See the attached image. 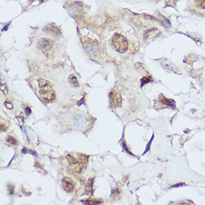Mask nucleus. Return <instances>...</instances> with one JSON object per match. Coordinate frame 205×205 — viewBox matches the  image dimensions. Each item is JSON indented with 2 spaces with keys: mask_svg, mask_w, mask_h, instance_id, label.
<instances>
[{
  "mask_svg": "<svg viewBox=\"0 0 205 205\" xmlns=\"http://www.w3.org/2000/svg\"><path fill=\"white\" fill-rule=\"evenodd\" d=\"M70 82L72 85H73L74 87H78L79 84H78V79L76 78V77L74 76V75H71L70 78Z\"/></svg>",
  "mask_w": 205,
  "mask_h": 205,
  "instance_id": "11",
  "label": "nucleus"
},
{
  "mask_svg": "<svg viewBox=\"0 0 205 205\" xmlns=\"http://www.w3.org/2000/svg\"><path fill=\"white\" fill-rule=\"evenodd\" d=\"M40 95L46 102H52L55 99V93L52 87L51 83L44 79H39Z\"/></svg>",
  "mask_w": 205,
  "mask_h": 205,
  "instance_id": "1",
  "label": "nucleus"
},
{
  "mask_svg": "<svg viewBox=\"0 0 205 205\" xmlns=\"http://www.w3.org/2000/svg\"><path fill=\"white\" fill-rule=\"evenodd\" d=\"M197 5L202 9H205V0H196Z\"/></svg>",
  "mask_w": 205,
  "mask_h": 205,
  "instance_id": "13",
  "label": "nucleus"
},
{
  "mask_svg": "<svg viewBox=\"0 0 205 205\" xmlns=\"http://www.w3.org/2000/svg\"><path fill=\"white\" fill-rule=\"evenodd\" d=\"M112 46L119 52H125L128 49V43L124 36L119 34H115L112 38Z\"/></svg>",
  "mask_w": 205,
  "mask_h": 205,
  "instance_id": "3",
  "label": "nucleus"
},
{
  "mask_svg": "<svg viewBox=\"0 0 205 205\" xmlns=\"http://www.w3.org/2000/svg\"><path fill=\"white\" fill-rule=\"evenodd\" d=\"M153 137H154V136H153V137H152V138H151V140H150V141H149V143H148V146H147V148H146V151H145V152H144V153H143V154H146V152H147V151H148V150H149V148H150V145H151V142H152V140H153Z\"/></svg>",
  "mask_w": 205,
  "mask_h": 205,
  "instance_id": "17",
  "label": "nucleus"
},
{
  "mask_svg": "<svg viewBox=\"0 0 205 205\" xmlns=\"http://www.w3.org/2000/svg\"><path fill=\"white\" fill-rule=\"evenodd\" d=\"M7 129V126L4 123H1V131H5Z\"/></svg>",
  "mask_w": 205,
  "mask_h": 205,
  "instance_id": "18",
  "label": "nucleus"
},
{
  "mask_svg": "<svg viewBox=\"0 0 205 205\" xmlns=\"http://www.w3.org/2000/svg\"><path fill=\"white\" fill-rule=\"evenodd\" d=\"M1 89H2V92H3L4 94H5L6 95L7 94V86H6V84H5V83H3L2 81V84H1Z\"/></svg>",
  "mask_w": 205,
  "mask_h": 205,
  "instance_id": "14",
  "label": "nucleus"
},
{
  "mask_svg": "<svg viewBox=\"0 0 205 205\" xmlns=\"http://www.w3.org/2000/svg\"><path fill=\"white\" fill-rule=\"evenodd\" d=\"M6 141L11 145H17V141L16 139L12 136H8L6 138Z\"/></svg>",
  "mask_w": 205,
  "mask_h": 205,
  "instance_id": "12",
  "label": "nucleus"
},
{
  "mask_svg": "<svg viewBox=\"0 0 205 205\" xmlns=\"http://www.w3.org/2000/svg\"><path fill=\"white\" fill-rule=\"evenodd\" d=\"M39 48L43 52H46L49 50H50L52 47V42L48 39H42L39 41Z\"/></svg>",
  "mask_w": 205,
  "mask_h": 205,
  "instance_id": "5",
  "label": "nucleus"
},
{
  "mask_svg": "<svg viewBox=\"0 0 205 205\" xmlns=\"http://www.w3.org/2000/svg\"><path fill=\"white\" fill-rule=\"evenodd\" d=\"M5 106L8 107V108H10V109H11V108H13V105H11V104H10L9 102H5Z\"/></svg>",
  "mask_w": 205,
  "mask_h": 205,
  "instance_id": "20",
  "label": "nucleus"
},
{
  "mask_svg": "<svg viewBox=\"0 0 205 205\" xmlns=\"http://www.w3.org/2000/svg\"><path fill=\"white\" fill-rule=\"evenodd\" d=\"M113 196H115V197H119V196H120V191H119L118 189H114L113 192Z\"/></svg>",
  "mask_w": 205,
  "mask_h": 205,
  "instance_id": "16",
  "label": "nucleus"
},
{
  "mask_svg": "<svg viewBox=\"0 0 205 205\" xmlns=\"http://www.w3.org/2000/svg\"><path fill=\"white\" fill-rule=\"evenodd\" d=\"M110 99L111 105L114 108L119 107L122 104L121 95L116 90H112L110 93Z\"/></svg>",
  "mask_w": 205,
  "mask_h": 205,
  "instance_id": "4",
  "label": "nucleus"
},
{
  "mask_svg": "<svg viewBox=\"0 0 205 205\" xmlns=\"http://www.w3.org/2000/svg\"><path fill=\"white\" fill-rule=\"evenodd\" d=\"M185 185V183H178V184H176V185H174V186H172V187H178V186H184Z\"/></svg>",
  "mask_w": 205,
  "mask_h": 205,
  "instance_id": "21",
  "label": "nucleus"
},
{
  "mask_svg": "<svg viewBox=\"0 0 205 205\" xmlns=\"http://www.w3.org/2000/svg\"><path fill=\"white\" fill-rule=\"evenodd\" d=\"M26 113L27 115L30 114V113H32V110H31L30 108H29V107H26Z\"/></svg>",
  "mask_w": 205,
  "mask_h": 205,
  "instance_id": "19",
  "label": "nucleus"
},
{
  "mask_svg": "<svg viewBox=\"0 0 205 205\" xmlns=\"http://www.w3.org/2000/svg\"><path fill=\"white\" fill-rule=\"evenodd\" d=\"M92 184H93V178H90L89 181H87V183L86 188H85V192L87 195L92 194Z\"/></svg>",
  "mask_w": 205,
  "mask_h": 205,
  "instance_id": "8",
  "label": "nucleus"
},
{
  "mask_svg": "<svg viewBox=\"0 0 205 205\" xmlns=\"http://www.w3.org/2000/svg\"><path fill=\"white\" fill-rule=\"evenodd\" d=\"M151 81H152V78H151V77L149 76V75L143 77L141 79V86H143L144 84H148V83L151 82Z\"/></svg>",
  "mask_w": 205,
  "mask_h": 205,
  "instance_id": "10",
  "label": "nucleus"
},
{
  "mask_svg": "<svg viewBox=\"0 0 205 205\" xmlns=\"http://www.w3.org/2000/svg\"><path fill=\"white\" fill-rule=\"evenodd\" d=\"M8 192H9L11 195H12L14 193V186H12V185H11V184L8 185Z\"/></svg>",
  "mask_w": 205,
  "mask_h": 205,
  "instance_id": "15",
  "label": "nucleus"
},
{
  "mask_svg": "<svg viewBox=\"0 0 205 205\" xmlns=\"http://www.w3.org/2000/svg\"><path fill=\"white\" fill-rule=\"evenodd\" d=\"M67 159L70 163L72 171L73 172L79 173L84 169V168L86 166L87 163L88 157L84 155V154H81L78 158H75L71 154H68L67 156Z\"/></svg>",
  "mask_w": 205,
  "mask_h": 205,
  "instance_id": "2",
  "label": "nucleus"
},
{
  "mask_svg": "<svg viewBox=\"0 0 205 205\" xmlns=\"http://www.w3.org/2000/svg\"><path fill=\"white\" fill-rule=\"evenodd\" d=\"M159 101L162 104L166 105V106L170 107V108H175V102H174L173 100H172V99H167V98H166L164 95H161V96H160V98H159Z\"/></svg>",
  "mask_w": 205,
  "mask_h": 205,
  "instance_id": "7",
  "label": "nucleus"
},
{
  "mask_svg": "<svg viewBox=\"0 0 205 205\" xmlns=\"http://www.w3.org/2000/svg\"><path fill=\"white\" fill-rule=\"evenodd\" d=\"M82 202H84V204H100L102 203L101 201L97 200V199H87V200L82 201Z\"/></svg>",
  "mask_w": 205,
  "mask_h": 205,
  "instance_id": "9",
  "label": "nucleus"
},
{
  "mask_svg": "<svg viewBox=\"0 0 205 205\" xmlns=\"http://www.w3.org/2000/svg\"><path fill=\"white\" fill-rule=\"evenodd\" d=\"M62 186L67 192H71L74 189V183L71 179L65 178L62 180Z\"/></svg>",
  "mask_w": 205,
  "mask_h": 205,
  "instance_id": "6",
  "label": "nucleus"
}]
</instances>
